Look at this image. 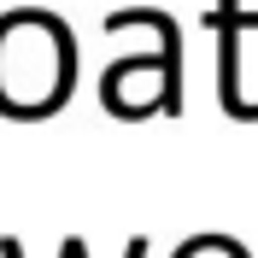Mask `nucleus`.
<instances>
[{"mask_svg": "<svg viewBox=\"0 0 258 258\" xmlns=\"http://www.w3.org/2000/svg\"><path fill=\"white\" fill-rule=\"evenodd\" d=\"M217 24H223V106H229V117H258V106H246V100H241V24H246V30H258V12L241 18L235 0H223Z\"/></svg>", "mask_w": 258, "mask_h": 258, "instance_id": "1", "label": "nucleus"}, {"mask_svg": "<svg viewBox=\"0 0 258 258\" xmlns=\"http://www.w3.org/2000/svg\"><path fill=\"white\" fill-rule=\"evenodd\" d=\"M0 258H24V246H18L12 235H0Z\"/></svg>", "mask_w": 258, "mask_h": 258, "instance_id": "2", "label": "nucleus"}, {"mask_svg": "<svg viewBox=\"0 0 258 258\" xmlns=\"http://www.w3.org/2000/svg\"><path fill=\"white\" fill-rule=\"evenodd\" d=\"M59 258H77V235H71V241H64V246H59Z\"/></svg>", "mask_w": 258, "mask_h": 258, "instance_id": "3", "label": "nucleus"}]
</instances>
